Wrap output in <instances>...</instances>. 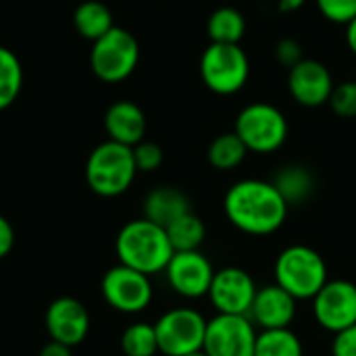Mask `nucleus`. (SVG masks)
Listing matches in <instances>:
<instances>
[{"label": "nucleus", "mask_w": 356, "mask_h": 356, "mask_svg": "<svg viewBox=\"0 0 356 356\" xmlns=\"http://www.w3.org/2000/svg\"><path fill=\"white\" fill-rule=\"evenodd\" d=\"M121 350L125 356H156V330L150 323H134L121 336Z\"/></svg>", "instance_id": "nucleus-26"}, {"label": "nucleus", "mask_w": 356, "mask_h": 356, "mask_svg": "<svg viewBox=\"0 0 356 356\" xmlns=\"http://www.w3.org/2000/svg\"><path fill=\"white\" fill-rule=\"evenodd\" d=\"M305 2H307V0H277V8H280L282 13L290 15V13L300 10V8L305 6Z\"/></svg>", "instance_id": "nucleus-34"}, {"label": "nucleus", "mask_w": 356, "mask_h": 356, "mask_svg": "<svg viewBox=\"0 0 356 356\" xmlns=\"http://www.w3.org/2000/svg\"><path fill=\"white\" fill-rule=\"evenodd\" d=\"M254 356H302V342L290 330H261L257 336Z\"/></svg>", "instance_id": "nucleus-23"}, {"label": "nucleus", "mask_w": 356, "mask_h": 356, "mask_svg": "<svg viewBox=\"0 0 356 356\" xmlns=\"http://www.w3.org/2000/svg\"><path fill=\"white\" fill-rule=\"evenodd\" d=\"M207 319L194 309H171L156 323L159 353L165 356H184L198 353L204 346Z\"/></svg>", "instance_id": "nucleus-8"}, {"label": "nucleus", "mask_w": 356, "mask_h": 356, "mask_svg": "<svg viewBox=\"0 0 356 356\" xmlns=\"http://www.w3.org/2000/svg\"><path fill=\"white\" fill-rule=\"evenodd\" d=\"M257 325L246 315H217L207 323L202 350L209 356H254Z\"/></svg>", "instance_id": "nucleus-10"}, {"label": "nucleus", "mask_w": 356, "mask_h": 356, "mask_svg": "<svg viewBox=\"0 0 356 356\" xmlns=\"http://www.w3.org/2000/svg\"><path fill=\"white\" fill-rule=\"evenodd\" d=\"M46 330L50 340L69 348L81 344L90 332V315L83 302L71 296H60L46 311Z\"/></svg>", "instance_id": "nucleus-14"}, {"label": "nucleus", "mask_w": 356, "mask_h": 356, "mask_svg": "<svg viewBox=\"0 0 356 356\" xmlns=\"http://www.w3.org/2000/svg\"><path fill=\"white\" fill-rule=\"evenodd\" d=\"M13 246H15V229L8 223V219L0 215V259L8 257Z\"/></svg>", "instance_id": "nucleus-32"}, {"label": "nucleus", "mask_w": 356, "mask_h": 356, "mask_svg": "<svg viewBox=\"0 0 356 356\" xmlns=\"http://www.w3.org/2000/svg\"><path fill=\"white\" fill-rule=\"evenodd\" d=\"M248 317L261 330L290 327V323L296 317V298L290 296L277 284L263 286L257 290V296H254Z\"/></svg>", "instance_id": "nucleus-16"}, {"label": "nucleus", "mask_w": 356, "mask_h": 356, "mask_svg": "<svg viewBox=\"0 0 356 356\" xmlns=\"http://www.w3.org/2000/svg\"><path fill=\"white\" fill-rule=\"evenodd\" d=\"M134 161H136V167L138 171H156L161 165H163V148L154 142H148V140H142L140 144H136L134 148Z\"/></svg>", "instance_id": "nucleus-28"}, {"label": "nucleus", "mask_w": 356, "mask_h": 356, "mask_svg": "<svg viewBox=\"0 0 356 356\" xmlns=\"http://www.w3.org/2000/svg\"><path fill=\"white\" fill-rule=\"evenodd\" d=\"M288 90L298 104L317 108L330 102L334 79L330 69L321 60L305 58L288 71Z\"/></svg>", "instance_id": "nucleus-15"}, {"label": "nucleus", "mask_w": 356, "mask_h": 356, "mask_svg": "<svg viewBox=\"0 0 356 356\" xmlns=\"http://www.w3.org/2000/svg\"><path fill=\"white\" fill-rule=\"evenodd\" d=\"M313 315L317 323L338 334L356 323V286L346 280H330L313 298Z\"/></svg>", "instance_id": "nucleus-11"}, {"label": "nucleus", "mask_w": 356, "mask_h": 356, "mask_svg": "<svg viewBox=\"0 0 356 356\" xmlns=\"http://www.w3.org/2000/svg\"><path fill=\"white\" fill-rule=\"evenodd\" d=\"M104 129L108 140L134 148L146 136V115L136 102L119 100L108 106L104 115Z\"/></svg>", "instance_id": "nucleus-17"}, {"label": "nucleus", "mask_w": 356, "mask_h": 356, "mask_svg": "<svg viewBox=\"0 0 356 356\" xmlns=\"http://www.w3.org/2000/svg\"><path fill=\"white\" fill-rule=\"evenodd\" d=\"M346 44H348V48L356 54V17L353 21L346 23Z\"/></svg>", "instance_id": "nucleus-35"}, {"label": "nucleus", "mask_w": 356, "mask_h": 356, "mask_svg": "<svg viewBox=\"0 0 356 356\" xmlns=\"http://www.w3.org/2000/svg\"><path fill=\"white\" fill-rule=\"evenodd\" d=\"M273 186L280 190L284 200L294 207L307 202L315 192V177L302 165H286L273 175Z\"/></svg>", "instance_id": "nucleus-19"}, {"label": "nucleus", "mask_w": 356, "mask_h": 356, "mask_svg": "<svg viewBox=\"0 0 356 356\" xmlns=\"http://www.w3.org/2000/svg\"><path fill=\"white\" fill-rule=\"evenodd\" d=\"M192 204L190 198L173 186H159L152 188L144 198V219L167 227L181 215L190 213Z\"/></svg>", "instance_id": "nucleus-18"}, {"label": "nucleus", "mask_w": 356, "mask_h": 356, "mask_svg": "<svg viewBox=\"0 0 356 356\" xmlns=\"http://www.w3.org/2000/svg\"><path fill=\"white\" fill-rule=\"evenodd\" d=\"M257 284L252 275L240 267H225L215 271L209 298L219 315H246L252 309L257 296Z\"/></svg>", "instance_id": "nucleus-12"}, {"label": "nucleus", "mask_w": 356, "mask_h": 356, "mask_svg": "<svg viewBox=\"0 0 356 356\" xmlns=\"http://www.w3.org/2000/svg\"><path fill=\"white\" fill-rule=\"evenodd\" d=\"M223 209L236 229L248 236H269L286 223L290 204L273 181L242 179L227 190Z\"/></svg>", "instance_id": "nucleus-1"}, {"label": "nucleus", "mask_w": 356, "mask_h": 356, "mask_svg": "<svg viewBox=\"0 0 356 356\" xmlns=\"http://www.w3.org/2000/svg\"><path fill=\"white\" fill-rule=\"evenodd\" d=\"M275 58H277L280 65H284V67L290 71V69L296 67L300 60H305L307 56H305L302 46H300L298 40H294V38H284V40H280V42L275 44Z\"/></svg>", "instance_id": "nucleus-30"}, {"label": "nucleus", "mask_w": 356, "mask_h": 356, "mask_svg": "<svg viewBox=\"0 0 356 356\" xmlns=\"http://www.w3.org/2000/svg\"><path fill=\"white\" fill-rule=\"evenodd\" d=\"M332 356H356V323L336 334Z\"/></svg>", "instance_id": "nucleus-31"}, {"label": "nucleus", "mask_w": 356, "mask_h": 356, "mask_svg": "<svg viewBox=\"0 0 356 356\" xmlns=\"http://www.w3.org/2000/svg\"><path fill=\"white\" fill-rule=\"evenodd\" d=\"M165 232H167V238L173 246V252L200 250V246L207 238L204 221L192 211L181 215L179 219H175L171 225H167Z\"/></svg>", "instance_id": "nucleus-22"}, {"label": "nucleus", "mask_w": 356, "mask_h": 356, "mask_svg": "<svg viewBox=\"0 0 356 356\" xmlns=\"http://www.w3.org/2000/svg\"><path fill=\"white\" fill-rule=\"evenodd\" d=\"M321 15L332 23H348L356 17V0H315Z\"/></svg>", "instance_id": "nucleus-29"}, {"label": "nucleus", "mask_w": 356, "mask_h": 356, "mask_svg": "<svg viewBox=\"0 0 356 356\" xmlns=\"http://www.w3.org/2000/svg\"><path fill=\"white\" fill-rule=\"evenodd\" d=\"M40 356H73L71 355V348L65 346V344H58L54 340H50L42 350H40Z\"/></svg>", "instance_id": "nucleus-33"}, {"label": "nucleus", "mask_w": 356, "mask_h": 356, "mask_svg": "<svg viewBox=\"0 0 356 356\" xmlns=\"http://www.w3.org/2000/svg\"><path fill=\"white\" fill-rule=\"evenodd\" d=\"M23 88V67L17 54L0 46V111L8 108Z\"/></svg>", "instance_id": "nucleus-25"}, {"label": "nucleus", "mask_w": 356, "mask_h": 356, "mask_svg": "<svg viewBox=\"0 0 356 356\" xmlns=\"http://www.w3.org/2000/svg\"><path fill=\"white\" fill-rule=\"evenodd\" d=\"M184 356H209L204 350H198V353H190V355H184Z\"/></svg>", "instance_id": "nucleus-36"}, {"label": "nucleus", "mask_w": 356, "mask_h": 356, "mask_svg": "<svg viewBox=\"0 0 356 356\" xmlns=\"http://www.w3.org/2000/svg\"><path fill=\"white\" fill-rule=\"evenodd\" d=\"M115 250L121 265L131 267L144 275L165 271L173 257V246L167 238L165 227L144 217L134 219L119 229Z\"/></svg>", "instance_id": "nucleus-2"}, {"label": "nucleus", "mask_w": 356, "mask_h": 356, "mask_svg": "<svg viewBox=\"0 0 356 356\" xmlns=\"http://www.w3.org/2000/svg\"><path fill=\"white\" fill-rule=\"evenodd\" d=\"M100 290L106 305L125 315L142 313L152 300L150 275H144L121 263L104 273Z\"/></svg>", "instance_id": "nucleus-9"}, {"label": "nucleus", "mask_w": 356, "mask_h": 356, "mask_svg": "<svg viewBox=\"0 0 356 356\" xmlns=\"http://www.w3.org/2000/svg\"><path fill=\"white\" fill-rule=\"evenodd\" d=\"M234 131L248 152L271 154L280 150L288 138V119L269 102H252L238 113Z\"/></svg>", "instance_id": "nucleus-6"}, {"label": "nucleus", "mask_w": 356, "mask_h": 356, "mask_svg": "<svg viewBox=\"0 0 356 356\" xmlns=\"http://www.w3.org/2000/svg\"><path fill=\"white\" fill-rule=\"evenodd\" d=\"M140 44L131 31L123 27H113L100 40L92 42L90 67L92 73L106 83L125 81L138 67Z\"/></svg>", "instance_id": "nucleus-5"}, {"label": "nucleus", "mask_w": 356, "mask_h": 356, "mask_svg": "<svg viewBox=\"0 0 356 356\" xmlns=\"http://www.w3.org/2000/svg\"><path fill=\"white\" fill-rule=\"evenodd\" d=\"M138 173L134 150L129 146L106 140L98 144L86 163V181L90 190L102 198H115L129 190Z\"/></svg>", "instance_id": "nucleus-3"}, {"label": "nucleus", "mask_w": 356, "mask_h": 356, "mask_svg": "<svg viewBox=\"0 0 356 356\" xmlns=\"http://www.w3.org/2000/svg\"><path fill=\"white\" fill-rule=\"evenodd\" d=\"M211 44H240L246 33V19L234 6H219L207 21Z\"/></svg>", "instance_id": "nucleus-21"}, {"label": "nucleus", "mask_w": 356, "mask_h": 356, "mask_svg": "<svg viewBox=\"0 0 356 356\" xmlns=\"http://www.w3.org/2000/svg\"><path fill=\"white\" fill-rule=\"evenodd\" d=\"M73 25H75V31L90 42L100 40L104 33H108L115 27L108 6L98 0L81 2L73 13Z\"/></svg>", "instance_id": "nucleus-20"}, {"label": "nucleus", "mask_w": 356, "mask_h": 356, "mask_svg": "<svg viewBox=\"0 0 356 356\" xmlns=\"http://www.w3.org/2000/svg\"><path fill=\"white\" fill-rule=\"evenodd\" d=\"M250 75V60L240 44H209L200 56L204 86L221 96L240 92Z\"/></svg>", "instance_id": "nucleus-7"}, {"label": "nucleus", "mask_w": 356, "mask_h": 356, "mask_svg": "<svg viewBox=\"0 0 356 356\" xmlns=\"http://www.w3.org/2000/svg\"><path fill=\"white\" fill-rule=\"evenodd\" d=\"M248 154V148L236 131L217 136L209 146V163L219 171L236 169Z\"/></svg>", "instance_id": "nucleus-24"}, {"label": "nucleus", "mask_w": 356, "mask_h": 356, "mask_svg": "<svg viewBox=\"0 0 356 356\" xmlns=\"http://www.w3.org/2000/svg\"><path fill=\"white\" fill-rule=\"evenodd\" d=\"M327 282V265L311 246L294 244L280 252L275 261V284L296 300H313Z\"/></svg>", "instance_id": "nucleus-4"}, {"label": "nucleus", "mask_w": 356, "mask_h": 356, "mask_svg": "<svg viewBox=\"0 0 356 356\" xmlns=\"http://www.w3.org/2000/svg\"><path fill=\"white\" fill-rule=\"evenodd\" d=\"M169 286L184 298H202L209 296L215 269L211 261L200 250H188V252H173L167 269Z\"/></svg>", "instance_id": "nucleus-13"}, {"label": "nucleus", "mask_w": 356, "mask_h": 356, "mask_svg": "<svg viewBox=\"0 0 356 356\" xmlns=\"http://www.w3.org/2000/svg\"><path fill=\"white\" fill-rule=\"evenodd\" d=\"M330 106L342 119L356 117V79L334 86V92L330 96Z\"/></svg>", "instance_id": "nucleus-27"}]
</instances>
